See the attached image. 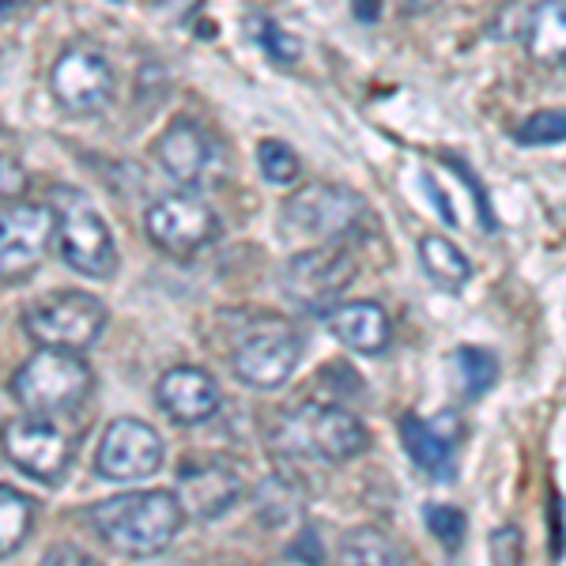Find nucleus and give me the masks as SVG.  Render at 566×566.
<instances>
[{"label":"nucleus","mask_w":566,"mask_h":566,"mask_svg":"<svg viewBox=\"0 0 566 566\" xmlns=\"http://www.w3.org/2000/svg\"><path fill=\"white\" fill-rule=\"evenodd\" d=\"M87 522L98 541L129 559H151L175 544L186 506L175 491H129V495L103 499L87 510Z\"/></svg>","instance_id":"f257e3e1"},{"label":"nucleus","mask_w":566,"mask_h":566,"mask_svg":"<svg viewBox=\"0 0 566 566\" xmlns=\"http://www.w3.org/2000/svg\"><path fill=\"white\" fill-rule=\"evenodd\" d=\"M12 397L27 416H61L80 408L95 389V374L80 352L39 348L12 374Z\"/></svg>","instance_id":"f03ea898"},{"label":"nucleus","mask_w":566,"mask_h":566,"mask_svg":"<svg viewBox=\"0 0 566 566\" xmlns=\"http://www.w3.org/2000/svg\"><path fill=\"white\" fill-rule=\"evenodd\" d=\"M57 212V245L69 269L91 280H109L117 272V242L109 231L106 216L91 205L87 193L80 189H53L50 197Z\"/></svg>","instance_id":"7ed1b4c3"},{"label":"nucleus","mask_w":566,"mask_h":566,"mask_svg":"<svg viewBox=\"0 0 566 566\" xmlns=\"http://www.w3.org/2000/svg\"><path fill=\"white\" fill-rule=\"evenodd\" d=\"M303 359V336L287 317L264 314L239 333L231 348V374L250 389H276Z\"/></svg>","instance_id":"20e7f679"},{"label":"nucleus","mask_w":566,"mask_h":566,"mask_svg":"<svg viewBox=\"0 0 566 566\" xmlns=\"http://www.w3.org/2000/svg\"><path fill=\"white\" fill-rule=\"evenodd\" d=\"M109 322V310L91 291H53L27 306L23 333L42 348H65L80 352L98 340V333Z\"/></svg>","instance_id":"39448f33"},{"label":"nucleus","mask_w":566,"mask_h":566,"mask_svg":"<svg viewBox=\"0 0 566 566\" xmlns=\"http://www.w3.org/2000/svg\"><path fill=\"white\" fill-rule=\"evenodd\" d=\"M355 280V258L344 242H325L317 250L295 253L283 264V298L291 306L306 310V314H328L340 306V295L352 287Z\"/></svg>","instance_id":"423d86ee"},{"label":"nucleus","mask_w":566,"mask_h":566,"mask_svg":"<svg viewBox=\"0 0 566 566\" xmlns=\"http://www.w3.org/2000/svg\"><path fill=\"white\" fill-rule=\"evenodd\" d=\"M283 223L295 234H306V239L344 242L352 234H359L363 223H367V200L348 186L317 181V186H306L287 197Z\"/></svg>","instance_id":"0eeeda50"},{"label":"nucleus","mask_w":566,"mask_h":566,"mask_svg":"<svg viewBox=\"0 0 566 566\" xmlns=\"http://www.w3.org/2000/svg\"><path fill=\"white\" fill-rule=\"evenodd\" d=\"M291 450L317 458L325 464H344L352 458H359L370 446V431L359 416H352L348 408L336 405H306L295 416H287L283 427Z\"/></svg>","instance_id":"6e6552de"},{"label":"nucleus","mask_w":566,"mask_h":566,"mask_svg":"<svg viewBox=\"0 0 566 566\" xmlns=\"http://www.w3.org/2000/svg\"><path fill=\"white\" fill-rule=\"evenodd\" d=\"M144 231H148L155 250L170 253V258H189V253L212 245L219 231H223V223H219V212L205 197L167 193L148 205Z\"/></svg>","instance_id":"1a4fd4ad"},{"label":"nucleus","mask_w":566,"mask_h":566,"mask_svg":"<svg viewBox=\"0 0 566 566\" xmlns=\"http://www.w3.org/2000/svg\"><path fill=\"white\" fill-rule=\"evenodd\" d=\"M57 239V212L53 205L34 200H4L0 212V276L20 283L31 276Z\"/></svg>","instance_id":"9d476101"},{"label":"nucleus","mask_w":566,"mask_h":566,"mask_svg":"<svg viewBox=\"0 0 566 566\" xmlns=\"http://www.w3.org/2000/svg\"><path fill=\"white\" fill-rule=\"evenodd\" d=\"M50 91L65 114L91 117L114 98V65L103 50L76 42L61 50V57L50 65Z\"/></svg>","instance_id":"9b49d317"},{"label":"nucleus","mask_w":566,"mask_h":566,"mask_svg":"<svg viewBox=\"0 0 566 566\" xmlns=\"http://www.w3.org/2000/svg\"><path fill=\"white\" fill-rule=\"evenodd\" d=\"M76 442L53 416H23L4 427V458L39 483H57L69 472Z\"/></svg>","instance_id":"f8f14e48"},{"label":"nucleus","mask_w":566,"mask_h":566,"mask_svg":"<svg viewBox=\"0 0 566 566\" xmlns=\"http://www.w3.org/2000/svg\"><path fill=\"white\" fill-rule=\"evenodd\" d=\"M163 464V438L155 434V427H148L144 419H114L103 431L95 453V469L98 476L114 480V483H136L148 480L159 472Z\"/></svg>","instance_id":"ddd939ff"},{"label":"nucleus","mask_w":566,"mask_h":566,"mask_svg":"<svg viewBox=\"0 0 566 566\" xmlns=\"http://www.w3.org/2000/svg\"><path fill=\"white\" fill-rule=\"evenodd\" d=\"M151 155L163 175L186 189H200L219 167V148L212 133L205 125H197L193 117L170 122L167 133H159V140L151 144Z\"/></svg>","instance_id":"4468645a"},{"label":"nucleus","mask_w":566,"mask_h":566,"mask_svg":"<svg viewBox=\"0 0 566 566\" xmlns=\"http://www.w3.org/2000/svg\"><path fill=\"white\" fill-rule=\"evenodd\" d=\"M175 495L181 499V506H186V517L216 522L219 514H227V510L239 502L242 480L227 461H189L186 469L178 472Z\"/></svg>","instance_id":"2eb2a0df"},{"label":"nucleus","mask_w":566,"mask_h":566,"mask_svg":"<svg viewBox=\"0 0 566 566\" xmlns=\"http://www.w3.org/2000/svg\"><path fill=\"white\" fill-rule=\"evenodd\" d=\"M155 400L181 427L208 423L223 408L216 378L200 367H170L159 378V386H155Z\"/></svg>","instance_id":"dca6fc26"},{"label":"nucleus","mask_w":566,"mask_h":566,"mask_svg":"<svg viewBox=\"0 0 566 566\" xmlns=\"http://www.w3.org/2000/svg\"><path fill=\"white\" fill-rule=\"evenodd\" d=\"M442 423L446 419H423V416L400 419V442H405L408 458L434 483H450L458 476V427L446 431Z\"/></svg>","instance_id":"f3484780"},{"label":"nucleus","mask_w":566,"mask_h":566,"mask_svg":"<svg viewBox=\"0 0 566 566\" xmlns=\"http://www.w3.org/2000/svg\"><path fill=\"white\" fill-rule=\"evenodd\" d=\"M325 325H328V333H333L336 340L348 344V348L359 352V355L386 352L389 336H392L389 314L378 303H370V298H359V303H340L336 310H328Z\"/></svg>","instance_id":"a211bd4d"},{"label":"nucleus","mask_w":566,"mask_h":566,"mask_svg":"<svg viewBox=\"0 0 566 566\" xmlns=\"http://www.w3.org/2000/svg\"><path fill=\"white\" fill-rule=\"evenodd\" d=\"M522 42L536 65H566V0H541L528 8Z\"/></svg>","instance_id":"6ab92c4d"},{"label":"nucleus","mask_w":566,"mask_h":566,"mask_svg":"<svg viewBox=\"0 0 566 566\" xmlns=\"http://www.w3.org/2000/svg\"><path fill=\"white\" fill-rule=\"evenodd\" d=\"M419 264L446 291H461L472 280V261L446 234H423L419 239Z\"/></svg>","instance_id":"aec40b11"},{"label":"nucleus","mask_w":566,"mask_h":566,"mask_svg":"<svg viewBox=\"0 0 566 566\" xmlns=\"http://www.w3.org/2000/svg\"><path fill=\"white\" fill-rule=\"evenodd\" d=\"M340 566H405V555L378 525H359L340 541Z\"/></svg>","instance_id":"412c9836"},{"label":"nucleus","mask_w":566,"mask_h":566,"mask_svg":"<svg viewBox=\"0 0 566 566\" xmlns=\"http://www.w3.org/2000/svg\"><path fill=\"white\" fill-rule=\"evenodd\" d=\"M31 522H34L31 499L20 495L12 483H4V488H0V555H4V559H12L23 547L27 533H31Z\"/></svg>","instance_id":"4be33fe9"},{"label":"nucleus","mask_w":566,"mask_h":566,"mask_svg":"<svg viewBox=\"0 0 566 566\" xmlns=\"http://www.w3.org/2000/svg\"><path fill=\"white\" fill-rule=\"evenodd\" d=\"M245 31H250L253 45L269 53L276 65H298V57H303V45L291 39V34L283 31V27L272 20V15L250 12V15H245Z\"/></svg>","instance_id":"5701e85b"},{"label":"nucleus","mask_w":566,"mask_h":566,"mask_svg":"<svg viewBox=\"0 0 566 566\" xmlns=\"http://www.w3.org/2000/svg\"><path fill=\"white\" fill-rule=\"evenodd\" d=\"M453 367L461 374L464 397H483L499 381V359L488 348H458L453 352Z\"/></svg>","instance_id":"b1692460"},{"label":"nucleus","mask_w":566,"mask_h":566,"mask_svg":"<svg viewBox=\"0 0 566 566\" xmlns=\"http://www.w3.org/2000/svg\"><path fill=\"white\" fill-rule=\"evenodd\" d=\"M258 167L264 181H272V186H295L298 175H303V163H298V151L287 148L283 140H261L258 144Z\"/></svg>","instance_id":"393cba45"},{"label":"nucleus","mask_w":566,"mask_h":566,"mask_svg":"<svg viewBox=\"0 0 566 566\" xmlns=\"http://www.w3.org/2000/svg\"><path fill=\"white\" fill-rule=\"evenodd\" d=\"M514 140L525 148H547V144L566 140V106L559 109H536L522 125H514Z\"/></svg>","instance_id":"a878e982"},{"label":"nucleus","mask_w":566,"mask_h":566,"mask_svg":"<svg viewBox=\"0 0 566 566\" xmlns=\"http://www.w3.org/2000/svg\"><path fill=\"white\" fill-rule=\"evenodd\" d=\"M427 525H431V533L450 547V552H458L469 522H464V514L458 506H427Z\"/></svg>","instance_id":"bb28decb"},{"label":"nucleus","mask_w":566,"mask_h":566,"mask_svg":"<svg viewBox=\"0 0 566 566\" xmlns=\"http://www.w3.org/2000/svg\"><path fill=\"white\" fill-rule=\"evenodd\" d=\"M42 566H91V559H87L84 552H76V547L61 544V547H53V552L45 555Z\"/></svg>","instance_id":"cd10ccee"},{"label":"nucleus","mask_w":566,"mask_h":566,"mask_svg":"<svg viewBox=\"0 0 566 566\" xmlns=\"http://www.w3.org/2000/svg\"><path fill=\"white\" fill-rule=\"evenodd\" d=\"M20 189H23L20 167H15L12 155H4V200H15V197H20Z\"/></svg>","instance_id":"c85d7f7f"},{"label":"nucleus","mask_w":566,"mask_h":566,"mask_svg":"<svg viewBox=\"0 0 566 566\" xmlns=\"http://www.w3.org/2000/svg\"><path fill=\"white\" fill-rule=\"evenodd\" d=\"M442 0H400V8H405L408 15H423V12H431V8H438Z\"/></svg>","instance_id":"c756f323"},{"label":"nucleus","mask_w":566,"mask_h":566,"mask_svg":"<svg viewBox=\"0 0 566 566\" xmlns=\"http://www.w3.org/2000/svg\"><path fill=\"white\" fill-rule=\"evenodd\" d=\"M167 566H175V563H167Z\"/></svg>","instance_id":"7c9ffc66"},{"label":"nucleus","mask_w":566,"mask_h":566,"mask_svg":"<svg viewBox=\"0 0 566 566\" xmlns=\"http://www.w3.org/2000/svg\"><path fill=\"white\" fill-rule=\"evenodd\" d=\"M563 69H566V65H563Z\"/></svg>","instance_id":"2f4dec72"}]
</instances>
